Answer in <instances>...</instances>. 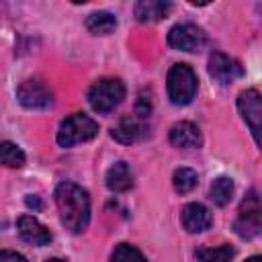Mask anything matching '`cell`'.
<instances>
[{
    "instance_id": "1",
    "label": "cell",
    "mask_w": 262,
    "mask_h": 262,
    "mask_svg": "<svg viewBox=\"0 0 262 262\" xmlns=\"http://www.w3.org/2000/svg\"><path fill=\"white\" fill-rule=\"evenodd\" d=\"M55 205L61 217V223L72 233H82L90 221V199L88 192L74 184L61 182L55 188Z\"/></svg>"
},
{
    "instance_id": "2",
    "label": "cell",
    "mask_w": 262,
    "mask_h": 262,
    "mask_svg": "<svg viewBox=\"0 0 262 262\" xmlns=\"http://www.w3.org/2000/svg\"><path fill=\"white\" fill-rule=\"evenodd\" d=\"M168 96L174 104L184 106L188 102H192L196 88H199V78L194 74V70L186 63H174L168 72Z\"/></svg>"
},
{
    "instance_id": "3",
    "label": "cell",
    "mask_w": 262,
    "mask_h": 262,
    "mask_svg": "<svg viewBox=\"0 0 262 262\" xmlns=\"http://www.w3.org/2000/svg\"><path fill=\"white\" fill-rule=\"evenodd\" d=\"M96 135H98V123L86 113H74L59 125L57 143L59 147H72L76 143L90 141Z\"/></svg>"
},
{
    "instance_id": "4",
    "label": "cell",
    "mask_w": 262,
    "mask_h": 262,
    "mask_svg": "<svg viewBox=\"0 0 262 262\" xmlns=\"http://www.w3.org/2000/svg\"><path fill=\"white\" fill-rule=\"evenodd\" d=\"M125 98V86L117 78H102L88 90V102L96 113H111Z\"/></svg>"
},
{
    "instance_id": "5",
    "label": "cell",
    "mask_w": 262,
    "mask_h": 262,
    "mask_svg": "<svg viewBox=\"0 0 262 262\" xmlns=\"http://www.w3.org/2000/svg\"><path fill=\"white\" fill-rule=\"evenodd\" d=\"M233 229L244 239H252L260 233V229H262V209H260V199L254 190L242 201L239 215L233 223Z\"/></svg>"
},
{
    "instance_id": "6",
    "label": "cell",
    "mask_w": 262,
    "mask_h": 262,
    "mask_svg": "<svg viewBox=\"0 0 262 262\" xmlns=\"http://www.w3.org/2000/svg\"><path fill=\"white\" fill-rule=\"evenodd\" d=\"M207 37L201 27L192 23H180L174 25L168 33V45L178 51H199L205 45Z\"/></svg>"
},
{
    "instance_id": "7",
    "label": "cell",
    "mask_w": 262,
    "mask_h": 262,
    "mask_svg": "<svg viewBox=\"0 0 262 262\" xmlns=\"http://www.w3.org/2000/svg\"><path fill=\"white\" fill-rule=\"evenodd\" d=\"M16 98L25 108L31 111H47L53 104L51 90L39 80H25L16 90Z\"/></svg>"
},
{
    "instance_id": "8",
    "label": "cell",
    "mask_w": 262,
    "mask_h": 262,
    "mask_svg": "<svg viewBox=\"0 0 262 262\" xmlns=\"http://www.w3.org/2000/svg\"><path fill=\"white\" fill-rule=\"evenodd\" d=\"M237 108L248 123L256 143L260 137V119H262V102H260V92L256 88H248L237 96Z\"/></svg>"
},
{
    "instance_id": "9",
    "label": "cell",
    "mask_w": 262,
    "mask_h": 262,
    "mask_svg": "<svg viewBox=\"0 0 262 262\" xmlns=\"http://www.w3.org/2000/svg\"><path fill=\"white\" fill-rule=\"evenodd\" d=\"M209 74L219 84H231V82H235L237 78L244 76V68L239 66L237 59H233V57H229L221 51H215L209 57Z\"/></svg>"
},
{
    "instance_id": "10",
    "label": "cell",
    "mask_w": 262,
    "mask_h": 262,
    "mask_svg": "<svg viewBox=\"0 0 262 262\" xmlns=\"http://www.w3.org/2000/svg\"><path fill=\"white\" fill-rule=\"evenodd\" d=\"M180 219H182V225L188 233H201V231H207L213 225L211 211L201 203L184 205L182 211H180Z\"/></svg>"
},
{
    "instance_id": "11",
    "label": "cell",
    "mask_w": 262,
    "mask_h": 262,
    "mask_svg": "<svg viewBox=\"0 0 262 262\" xmlns=\"http://www.w3.org/2000/svg\"><path fill=\"white\" fill-rule=\"evenodd\" d=\"M16 229H18V235H20L25 242L33 244V246H47V244L51 242V231H49L39 219H35L33 215H23V217H18Z\"/></svg>"
},
{
    "instance_id": "12",
    "label": "cell",
    "mask_w": 262,
    "mask_h": 262,
    "mask_svg": "<svg viewBox=\"0 0 262 262\" xmlns=\"http://www.w3.org/2000/svg\"><path fill=\"white\" fill-rule=\"evenodd\" d=\"M170 143L174 147L180 149H192V147H201L203 139H201V131L194 123L190 121H180L170 129Z\"/></svg>"
},
{
    "instance_id": "13",
    "label": "cell",
    "mask_w": 262,
    "mask_h": 262,
    "mask_svg": "<svg viewBox=\"0 0 262 262\" xmlns=\"http://www.w3.org/2000/svg\"><path fill=\"white\" fill-rule=\"evenodd\" d=\"M111 135H113V139H117L121 143H135L147 135V127L137 117H123L119 121V125L113 127Z\"/></svg>"
},
{
    "instance_id": "14",
    "label": "cell",
    "mask_w": 262,
    "mask_h": 262,
    "mask_svg": "<svg viewBox=\"0 0 262 262\" xmlns=\"http://www.w3.org/2000/svg\"><path fill=\"white\" fill-rule=\"evenodd\" d=\"M170 10H172V4L170 2H162V0H139L133 6L135 18L139 23H156V20H162V18H166L170 14Z\"/></svg>"
},
{
    "instance_id": "15",
    "label": "cell",
    "mask_w": 262,
    "mask_h": 262,
    "mask_svg": "<svg viewBox=\"0 0 262 262\" xmlns=\"http://www.w3.org/2000/svg\"><path fill=\"white\" fill-rule=\"evenodd\" d=\"M104 180H106L108 190H113V192H127L133 186V174H131L129 164L123 162V160L115 162L106 170V178Z\"/></svg>"
},
{
    "instance_id": "16",
    "label": "cell",
    "mask_w": 262,
    "mask_h": 262,
    "mask_svg": "<svg viewBox=\"0 0 262 262\" xmlns=\"http://www.w3.org/2000/svg\"><path fill=\"white\" fill-rule=\"evenodd\" d=\"M115 27H117V18H115V14H111L106 10L92 12L86 18V29L92 35H108V33H113Z\"/></svg>"
},
{
    "instance_id": "17",
    "label": "cell",
    "mask_w": 262,
    "mask_h": 262,
    "mask_svg": "<svg viewBox=\"0 0 262 262\" xmlns=\"http://www.w3.org/2000/svg\"><path fill=\"white\" fill-rule=\"evenodd\" d=\"M209 196L217 207H225L233 196V180L229 176H219L211 182Z\"/></svg>"
},
{
    "instance_id": "18",
    "label": "cell",
    "mask_w": 262,
    "mask_h": 262,
    "mask_svg": "<svg viewBox=\"0 0 262 262\" xmlns=\"http://www.w3.org/2000/svg\"><path fill=\"white\" fill-rule=\"evenodd\" d=\"M0 164H4L8 168H23L25 151L12 141H0Z\"/></svg>"
},
{
    "instance_id": "19",
    "label": "cell",
    "mask_w": 262,
    "mask_h": 262,
    "mask_svg": "<svg viewBox=\"0 0 262 262\" xmlns=\"http://www.w3.org/2000/svg\"><path fill=\"white\" fill-rule=\"evenodd\" d=\"M235 256V250L227 244L217 246V248H199L196 258L201 262H231Z\"/></svg>"
},
{
    "instance_id": "20",
    "label": "cell",
    "mask_w": 262,
    "mask_h": 262,
    "mask_svg": "<svg viewBox=\"0 0 262 262\" xmlns=\"http://www.w3.org/2000/svg\"><path fill=\"white\" fill-rule=\"evenodd\" d=\"M199 182V174L192 170V168H178L174 172V178H172V184H174V190L180 192V194H186L190 192Z\"/></svg>"
},
{
    "instance_id": "21",
    "label": "cell",
    "mask_w": 262,
    "mask_h": 262,
    "mask_svg": "<svg viewBox=\"0 0 262 262\" xmlns=\"http://www.w3.org/2000/svg\"><path fill=\"white\" fill-rule=\"evenodd\" d=\"M111 262H147V260H145V256L135 246H131V244H119L113 250Z\"/></svg>"
},
{
    "instance_id": "22",
    "label": "cell",
    "mask_w": 262,
    "mask_h": 262,
    "mask_svg": "<svg viewBox=\"0 0 262 262\" xmlns=\"http://www.w3.org/2000/svg\"><path fill=\"white\" fill-rule=\"evenodd\" d=\"M149 113H151V100L145 98V92H141L137 102H135V117L139 121H143L145 117H149Z\"/></svg>"
},
{
    "instance_id": "23",
    "label": "cell",
    "mask_w": 262,
    "mask_h": 262,
    "mask_svg": "<svg viewBox=\"0 0 262 262\" xmlns=\"http://www.w3.org/2000/svg\"><path fill=\"white\" fill-rule=\"evenodd\" d=\"M0 262H27V258L14 250H0Z\"/></svg>"
},
{
    "instance_id": "24",
    "label": "cell",
    "mask_w": 262,
    "mask_h": 262,
    "mask_svg": "<svg viewBox=\"0 0 262 262\" xmlns=\"http://www.w3.org/2000/svg\"><path fill=\"white\" fill-rule=\"evenodd\" d=\"M27 207H33V209H37V211H39V209H41V203H39V199H37V196L29 194V196H27Z\"/></svg>"
},
{
    "instance_id": "25",
    "label": "cell",
    "mask_w": 262,
    "mask_h": 262,
    "mask_svg": "<svg viewBox=\"0 0 262 262\" xmlns=\"http://www.w3.org/2000/svg\"><path fill=\"white\" fill-rule=\"evenodd\" d=\"M246 262H262V258H260V256H252V258H248Z\"/></svg>"
},
{
    "instance_id": "26",
    "label": "cell",
    "mask_w": 262,
    "mask_h": 262,
    "mask_svg": "<svg viewBox=\"0 0 262 262\" xmlns=\"http://www.w3.org/2000/svg\"><path fill=\"white\" fill-rule=\"evenodd\" d=\"M47 262H63V260H59V258H49Z\"/></svg>"
}]
</instances>
